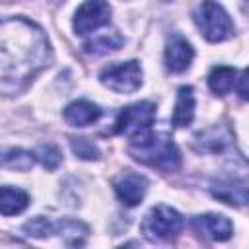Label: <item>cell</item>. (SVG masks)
Here are the masks:
<instances>
[{
  "label": "cell",
  "mask_w": 249,
  "mask_h": 249,
  "mask_svg": "<svg viewBox=\"0 0 249 249\" xmlns=\"http://www.w3.org/2000/svg\"><path fill=\"white\" fill-rule=\"evenodd\" d=\"M72 152L82 160H99V148L88 138H70Z\"/></svg>",
  "instance_id": "ffe728a7"
},
{
  "label": "cell",
  "mask_w": 249,
  "mask_h": 249,
  "mask_svg": "<svg viewBox=\"0 0 249 249\" xmlns=\"http://www.w3.org/2000/svg\"><path fill=\"white\" fill-rule=\"evenodd\" d=\"M195 119V89L191 86H181L177 89V101L173 109L171 123L177 128L189 126Z\"/></svg>",
  "instance_id": "4fadbf2b"
},
{
  "label": "cell",
  "mask_w": 249,
  "mask_h": 249,
  "mask_svg": "<svg viewBox=\"0 0 249 249\" xmlns=\"http://www.w3.org/2000/svg\"><path fill=\"white\" fill-rule=\"evenodd\" d=\"M212 193L226 204H231V206L245 204L249 208V189H241V187H233V185H214Z\"/></svg>",
  "instance_id": "e0dca14e"
},
{
  "label": "cell",
  "mask_w": 249,
  "mask_h": 249,
  "mask_svg": "<svg viewBox=\"0 0 249 249\" xmlns=\"http://www.w3.org/2000/svg\"><path fill=\"white\" fill-rule=\"evenodd\" d=\"M235 84V68L231 66H214L208 74V88L216 95H226L233 89Z\"/></svg>",
  "instance_id": "2e32d148"
},
{
  "label": "cell",
  "mask_w": 249,
  "mask_h": 249,
  "mask_svg": "<svg viewBox=\"0 0 249 249\" xmlns=\"http://www.w3.org/2000/svg\"><path fill=\"white\" fill-rule=\"evenodd\" d=\"M53 60L47 35L25 18H8L0 25V88L19 93Z\"/></svg>",
  "instance_id": "6da1fadb"
},
{
  "label": "cell",
  "mask_w": 249,
  "mask_h": 249,
  "mask_svg": "<svg viewBox=\"0 0 249 249\" xmlns=\"http://www.w3.org/2000/svg\"><path fill=\"white\" fill-rule=\"evenodd\" d=\"M124 39L121 33L117 31H111V33H105V35H97L93 37L91 41H88L84 45V53L88 54H93V56H101V54H109V53H115L123 47Z\"/></svg>",
  "instance_id": "9a60e30c"
},
{
  "label": "cell",
  "mask_w": 249,
  "mask_h": 249,
  "mask_svg": "<svg viewBox=\"0 0 249 249\" xmlns=\"http://www.w3.org/2000/svg\"><path fill=\"white\" fill-rule=\"evenodd\" d=\"M195 23L198 25L202 37L210 43L226 41L233 35V21L228 12L216 0H202L195 10Z\"/></svg>",
  "instance_id": "3957f363"
},
{
  "label": "cell",
  "mask_w": 249,
  "mask_h": 249,
  "mask_svg": "<svg viewBox=\"0 0 249 249\" xmlns=\"http://www.w3.org/2000/svg\"><path fill=\"white\" fill-rule=\"evenodd\" d=\"M35 156H37V154H31V152H27V150H23V148H12V150L4 152L2 161H4V165L10 167V169L27 171V169H31L33 163H35Z\"/></svg>",
  "instance_id": "ac0fdd59"
},
{
  "label": "cell",
  "mask_w": 249,
  "mask_h": 249,
  "mask_svg": "<svg viewBox=\"0 0 249 249\" xmlns=\"http://www.w3.org/2000/svg\"><path fill=\"white\" fill-rule=\"evenodd\" d=\"M237 93L243 101H249V68L243 70V74L237 82Z\"/></svg>",
  "instance_id": "7402d4cb"
},
{
  "label": "cell",
  "mask_w": 249,
  "mask_h": 249,
  "mask_svg": "<svg viewBox=\"0 0 249 249\" xmlns=\"http://www.w3.org/2000/svg\"><path fill=\"white\" fill-rule=\"evenodd\" d=\"M191 226L196 233H200L202 237L206 239H212V241H226L231 237L233 233V226L231 222L222 216V214H198L191 220Z\"/></svg>",
  "instance_id": "9c48e42d"
},
{
  "label": "cell",
  "mask_w": 249,
  "mask_h": 249,
  "mask_svg": "<svg viewBox=\"0 0 249 249\" xmlns=\"http://www.w3.org/2000/svg\"><path fill=\"white\" fill-rule=\"evenodd\" d=\"M37 158H39V161L43 163V167H47L49 171L56 169L58 163H60V160H62L60 150H58L54 144H43V146H39Z\"/></svg>",
  "instance_id": "44dd1931"
},
{
  "label": "cell",
  "mask_w": 249,
  "mask_h": 249,
  "mask_svg": "<svg viewBox=\"0 0 249 249\" xmlns=\"http://www.w3.org/2000/svg\"><path fill=\"white\" fill-rule=\"evenodd\" d=\"M111 19V6L105 0H86L74 16V31L78 35H89L91 31L107 25Z\"/></svg>",
  "instance_id": "52a82bcc"
},
{
  "label": "cell",
  "mask_w": 249,
  "mask_h": 249,
  "mask_svg": "<svg viewBox=\"0 0 249 249\" xmlns=\"http://www.w3.org/2000/svg\"><path fill=\"white\" fill-rule=\"evenodd\" d=\"M101 117V109L88 101V99H78L72 101L66 109H64V121L72 126H88L93 124L97 119Z\"/></svg>",
  "instance_id": "7c38bea8"
},
{
  "label": "cell",
  "mask_w": 249,
  "mask_h": 249,
  "mask_svg": "<svg viewBox=\"0 0 249 249\" xmlns=\"http://www.w3.org/2000/svg\"><path fill=\"white\" fill-rule=\"evenodd\" d=\"M99 82L117 93H134L142 86V68L136 60L109 64L101 70Z\"/></svg>",
  "instance_id": "8992f818"
},
{
  "label": "cell",
  "mask_w": 249,
  "mask_h": 249,
  "mask_svg": "<svg viewBox=\"0 0 249 249\" xmlns=\"http://www.w3.org/2000/svg\"><path fill=\"white\" fill-rule=\"evenodd\" d=\"M156 119V105L152 101H138L128 107H124L117 121H115V132L121 136H140L148 132Z\"/></svg>",
  "instance_id": "5b68a950"
},
{
  "label": "cell",
  "mask_w": 249,
  "mask_h": 249,
  "mask_svg": "<svg viewBox=\"0 0 249 249\" xmlns=\"http://www.w3.org/2000/svg\"><path fill=\"white\" fill-rule=\"evenodd\" d=\"M113 189H115V195L119 196V200L124 206L132 208L142 202V198L148 191V179L140 173L124 171L123 175H119L113 181Z\"/></svg>",
  "instance_id": "ba28073f"
},
{
  "label": "cell",
  "mask_w": 249,
  "mask_h": 249,
  "mask_svg": "<svg viewBox=\"0 0 249 249\" xmlns=\"http://www.w3.org/2000/svg\"><path fill=\"white\" fill-rule=\"evenodd\" d=\"M29 195L21 189L14 187H2L0 189V212L2 216H14L27 208Z\"/></svg>",
  "instance_id": "5bb4252c"
},
{
  "label": "cell",
  "mask_w": 249,
  "mask_h": 249,
  "mask_svg": "<svg viewBox=\"0 0 249 249\" xmlns=\"http://www.w3.org/2000/svg\"><path fill=\"white\" fill-rule=\"evenodd\" d=\"M193 58H195V49L185 37L173 35L167 41L165 51H163V62H165V68L169 72H173V74L185 72L191 66Z\"/></svg>",
  "instance_id": "30bf717a"
},
{
  "label": "cell",
  "mask_w": 249,
  "mask_h": 249,
  "mask_svg": "<svg viewBox=\"0 0 249 249\" xmlns=\"http://www.w3.org/2000/svg\"><path fill=\"white\" fill-rule=\"evenodd\" d=\"M128 154L146 165L158 167L161 171H177L181 167V152L175 142L161 132H144L130 138Z\"/></svg>",
  "instance_id": "7a4b0ae2"
},
{
  "label": "cell",
  "mask_w": 249,
  "mask_h": 249,
  "mask_svg": "<svg viewBox=\"0 0 249 249\" xmlns=\"http://www.w3.org/2000/svg\"><path fill=\"white\" fill-rule=\"evenodd\" d=\"M230 142H231V132L228 130V126L214 124V126L206 128L204 132L196 134V138L193 142V148L196 152H204V154H218Z\"/></svg>",
  "instance_id": "8fae6325"
},
{
  "label": "cell",
  "mask_w": 249,
  "mask_h": 249,
  "mask_svg": "<svg viewBox=\"0 0 249 249\" xmlns=\"http://www.w3.org/2000/svg\"><path fill=\"white\" fill-rule=\"evenodd\" d=\"M21 230L31 237L43 239V237H49L53 233H58V222H53L51 218H45V216H37V218L25 222Z\"/></svg>",
  "instance_id": "d6986e66"
},
{
  "label": "cell",
  "mask_w": 249,
  "mask_h": 249,
  "mask_svg": "<svg viewBox=\"0 0 249 249\" xmlns=\"http://www.w3.org/2000/svg\"><path fill=\"white\" fill-rule=\"evenodd\" d=\"M140 230L150 241H169L183 230V218L175 208L167 204H156L144 216Z\"/></svg>",
  "instance_id": "277c9868"
}]
</instances>
